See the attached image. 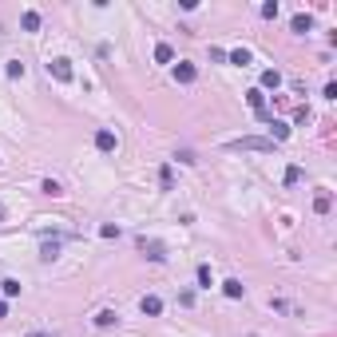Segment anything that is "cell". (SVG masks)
Masks as SVG:
<instances>
[{"label": "cell", "instance_id": "16", "mask_svg": "<svg viewBox=\"0 0 337 337\" xmlns=\"http://www.w3.org/2000/svg\"><path fill=\"white\" fill-rule=\"evenodd\" d=\"M0 290H4V298H16V293H20V282H16V278H4Z\"/></svg>", "mask_w": 337, "mask_h": 337}, {"label": "cell", "instance_id": "26", "mask_svg": "<svg viewBox=\"0 0 337 337\" xmlns=\"http://www.w3.org/2000/svg\"><path fill=\"white\" fill-rule=\"evenodd\" d=\"M0 218H4V206H0Z\"/></svg>", "mask_w": 337, "mask_h": 337}, {"label": "cell", "instance_id": "5", "mask_svg": "<svg viewBox=\"0 0 337 337\" xmlns=\"http://www.w3.org/2000/svg\"><path fill=\"white\" fill-rule=\"evenodd\" d=\"M95 147H99V151H115V131H108V127L95 131Z\"/></svg>", "mask_w": 337, "mask_h": 337}, {"label": "cell", "instance_id": "11", "mask_svg": "<svg viewBox=\"0 0 337 337\" xmlns=\"http://www.w3.org/2000/svg\"><path fill=\"white\" fill-rule=\"evenodd\" d=\"M242 282H238V278H230V282H222V293H226V298H242Z\"/></svg>", "mask_w": 337, "mask_h": 337}, {"label": "cell", "instance_id": "14", "mask_svg": "<svg viewBox=\"0 0 337 337\" xmlns=\"http://www.w3.org/2000/svg\"><path fill=\"white\" fill-rule=\"evenodd\" d=\"M115 322H119L115 309H99V313H95V325H115Z\"/></svg>", "mask_w": 337, "mask_h": 337}, {"label": "cell", "instance_id": "9", "mask_svg": "<svg viewBox=\"0 0 337 337\" xmlns=\"http://www.w3.org/2000/svg\"><path fill=\"white\" fill-rule=\"evenodd\" d=\"M246 103H250V108L258 111V115H266V95H262L258 88H254V92H246Z\"/></svg>", "mask_w": 337, "mask_h": 337}, {"label": "cell", "instance_id": "13", "mask_svg": "<svg viewBox=\"0 0 337 337\" xmlns=\"http://www.w3.org/2000/svg\"><path fill=\"white\" fill-rule=\"evenodd\" d=\"M226 60H230V64H242V68H246V64H250V48H234V52H226Z\"/></svg>", "mask_w": 337, "mask_h": 337}, {"label": "cell", "instance_id": "7", "mask_svg": "<svg viewBox=\"0 0 337 337\" xmlns=\"http://www.w3.org/2000/svg\"><path fill=\"white\" fill-rule=\"evenodd\" d=\"M290 28H293V32H302V36H306V32H309V28H313V16H306V12H298V16H293V20H290Z\"/></svg>", "mask_w": 337, "mask_h": 337}, {"label": "cell", "instance_id": "1", "mask_svg": "<svg viewBox=\"0 0 337 337\" xmlns=\"http://www.w3.org/2000/svg\"><path fill=\"white\" fill-rule=\"evenodd\" d=\"M226 147H230V151H274V139H262V135H242V139H230Z\"/></svg>", "mask_w": 337, "mask_h": 337}, {"label": "cell", "instance_id": "21", "mask_svg": "<svg viewBox=\"0 0 337 337\" xmlns=\"http://www.w3.org/2000/svg\"><path fill=\"white\" fill-rule=\"evenodd\" d=\"M262 16H266V20H274V16H278V0H270V4H262Z\"/></svg>", "mask_w": 337, "mask_h": 337}, {"label": "cell", "instance_id": "3", "mask_svg": "<svg viewBox=\"0 0 337 337\" xmlns=\"http://www.w3.org/2000/svg\"><path fill=\"white\" fill-rule=\"evenodd\" d=\"M195 76H199V68H195V64H186V60L175 64V79H179V83H195Z\"/></svg>", "mask_w": 337, "mask_h": 337}, {"label": "cell", "instance_id": "10", "mask_svg": "<svg viewBox=\"0 0 337 337\" xmlns=\"http://www.w3.org/2000/svg\"><path fill=\"white\" fill-rule=\"evenodd\" d=\"M278 83H282V72H278V68H266V72H262V88H278Z\"/></svg>", "mask_w": 337, "mask_h": 337}, {"label": "cell", "instance_id": "25", "mask_svg": "<svg viewBox=\"0 0 337 337\" xmlns=\"http://www.w3.org/2000/svg\"><path fill=\"white\" fill-rule=\"evenodd\" d=\"M28 337H48V333H28Z\"/></svg>", "mask_w": 337, "mask_h": 337}, {"label": "cell", "instance_id": "18", "mask_svg": "<svg viewBox=\"0 0 337 337\" xmlns=\"http://www.w3.org/2000/svg\"><path fill=\"white\" fill-rule=\"evenodd\" d=\"M270 131H274V143H282V139L290 135V123H278V119H274V127H270Z\"/></svg>", "mask_w": 337, "mask_h": 337}, {"label": "cell", "instance_id": "23", "mask_svg": "<svg viewBox=\"0 0 337 337\" xmlns=\"http://www.w3.org/2000/svg\"><path fill=\"white\" fill-rule=\"evenodd\" d=\"M99 234H103V238H119V226H111V222H103V226H99Z\"/></svg>", "mask_w": 337, "mask_h": 337}, {"label": "cell", "instance_id": "20", "mask_svg": "<svg viewBox=\"0 0 337 337\" xmlns=\"http://www.w3.org/2000/svg\"><path fill=\"white\" fill-rule=\"evenodd\" d=\"M4 72H8V79H20V76H24V64H8Z\"/></svg>", "mask_w": 337, "mask_h": 337}, {"label": "cell", "instance_id": "22", "mask_svg": "<svg viewBox=\"0 0 337 337\" xmlns=\"http://www.w3.org/2000/svg\"><path fill=\"white\" fill-rule=\"evenodd\" d=\"M199 286H206V290H210V266H199Z\"/></svg>", "mask_w": 337, "mask_h": 337}, {"label": "cell", "instance_id": "8", "mask_svg": "<svg viewBox=\"0 0 337 337\" xmlns=\"http://www.w3.org/2000/svg\"><path fill=\"white\" fill-rule=\"evenodd\" d=\"M20 28H24V32H36V28H40V12H36V8H28V12L20 16Z\"/></svg>", "mask_w": 337, "mask_h": 337}, {"label": "cell", "instance_id": "2", "mask_svg": "<svg viewBox=\"0 0 337 337\" xmlns=\"http://www.w3.org/2000/svg\"><path fill=\"white\" fill-rule=\"evenodd\" d=\"M139 250H143V254H147L151 262H163V258H167L163 242H155V238H139Z\"/></svg>", "mask_w": 337, "mask_h": 337}, {"label": "cell", "instance_id": "12", "mask_svg": "<svg viewBox=\"0 0 337 337\" xmlns=\"http://www.w3.org/2000/svg\"><path fill=\"white\" fill-rule=\"evenodd\" d=\"M329 206H333V199H329V195H313V210H318V215H329Z\"/></svg>", "mask_w": 337, "mask_h": 337}, {"label": "cell", "instance_id": "15", "mask_svg": "<svg viewBox=\"0 0 337 337\" xmlns=\"http://www.w3.org/2000/svg\"><path fill=\"white\" fill-rule=\"evenodd\" d=\"M155 60H159V64H171V60H175L171 44H155Z\"/></svg>", "mask_w": 337, "mask_h": 337}, {"label": "cell", "instance_id": "4", "mask_svg": "<svg viewBox=\"0 0 337 337\" xmlns=\"http://www.w3.org/2000/svg\"><path fill=\"white\" fill-rule=\"evenodd\" d=\"M48 72L60 79V83H68V79H72V64H68V60H52V64H48Z\"/></svg>", "mask_w": 337, "mask_h": 337}, {"label": "cell", "instance_id": "24", "mask_svg": "<svg viewBox=\"0 0 337 337\" xmlns=\"http://www.w3.org/2000/svg\"><path fill=\"white\" fill-rule=\"evenodd\" d=\"M4 313H8V302H0V318H4Z\"/></svg>", "mask_w": 337, "mask_h": 337}, {"label": "cell", "instance_id": "6", "mask_svg": "<svg viewBox=\"0 0 337 337\" xmlns=\"http://www.w3.org/2000/svg\"><path fill=\"white\" fill-rule=\"evenodd\" d=\"M143 313H147V318H159V313H163V302H159L155 293H147V298H143Z\"/></svg>", "mask_w": 337, "mask_h": 337}, {"label": "cell", "instance_id": "19", "mask_svg": "<svg viewBox=\"0 0 337 337\" xmlns=\"http://www.w3.org/2000/svg\"><path fill=\"white\" fill-rule=\"evenodd\" d=\"M44 195H52V199H56V195H64V186L56 183V179H44Z\"/></svg>", "mask_w": 337, "mask_h": 337}, {"label": "cell", "instance_id": "17", "mask_svg": "<svg viewBox=\"0 0 337 337\" xmlns=\"http://www.w3.org/2000/svg\"><path fill=\"white\" fill-rule=\"evenodd\" d=\"M56 254H60V242H44V246H40V258H44V262H52Z\"/></svg>", "mask_w": 337, "mask_h": 337}]
</instances>
